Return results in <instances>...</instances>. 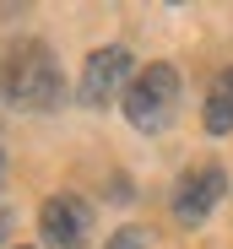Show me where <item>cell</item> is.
<instances>
[{
	"label": "cell",
	"mask_w": 233,
	"mask_h": 249,
	"mask_svg": "<svg viewBox=\"0 0 233 249\" xmlns=\"http://www.w3.org/2000/svg\"><path fill=\"white\" fill-rule=\"evenodd\" d=\"M0 98L11 108H27V114H44L65 98V81H60V65H54L49 44L27 38V44L6 49V60H0Z\"/></svg>",
	"instance_id": "1"
},
{
	"label": "cell",
	"mask_w": 233,
	"mask_h": 249,
	"mask_svg": "<svg viewBox=\"0 0 233 249\" xmlns=\"http://www.w3.org/2000/svg\"><path fill=\"white\" fill-rule=\"evenodd\" d=\"M174 108H179V71L174 65H141L136 71V81L125 87V119L136 124V130H163V124L174 119Z\"/></svg>",
	"instance_id": "2"
},
{
	"label": "cell",
	"mask_w": 233,
	"mask_h": 249,
	"mask_svg": "<svg viewBox=\"0 0 233 249\" xmlns=\"http://www.w3.org/2000/svg\"><path fill=\"white\" fill-rule=\"evenodd\" d=\"M130 65H136V60H130V49H120V44L92 49L87 65H82V81H76V98H82V108H103V103H114V98H125V87L136 81Z\"/></svg>",
	"instance_id": "3"
},
{
	"label": "cell",
	"mask_w": 233,
	"mask_h": 249,
	"mask_svg": "<svg viewBox=\"0 0 233 249\" xmlns=\"http://www.w3.org/2000/svg\"><path fill=\"white\" fill-rule=\"evenodd\" d=\"M38 233H44L49 249H82L87 233H92V206L82 195L60 190V195L44 200V212H38Z\"/></svg>",
	"instance_id": "4"
},
{
	"label": "cell",
	"mask_w": 233,
	"mask_h": 249,
	"mask_svg": "<svg viewBox=\"0 0 233 249\" xmlns=\"http://www.w3.org/2000/svg\"><path fill=\"white\" fill-rule=\"evenodd\" d=\"M222 190H228V174L217 168V162H206V168H190L179 184H174V217L179 222H206L212 217V206L222 200Z\"/></svg>",
	"instance_id": "5"
},
{
	"label": "cell",
	"mask_w": 233,
	"mask_h": 249,
	"mask_svg": "<svg viewBox=\"0 0 233 249\" xmlns=\"http://www.w3.org/2000/svg\"><path fill=\"white\" fill-rule=\"evenodd\" d=\"M206 130L212 136H228L233 130V71H217L212 87H206Z\"/></svg>",
	"instance_id": "6"
},
{
	"label": "cell",
	"mask_w": 233,
	"mask_h": 249,
	"mask_svg": "<svg viewBox=\"0 0 233 249\" xmlns=\"http://www.w3.org/2000/svg\"><path fill=\"white\" fill-rule=\"evenodd\" d=\"M146 238H152L146 228H120V233H114L103 249H146Z\"/></svg>",
	"instance_id": "7"
},
{
	"label": "cell",
	"mask_w": 233,
	"mask_h": 249,
	"mask_svg": "<svg viewBox=\"0 0 233 249\" xmlns=\"http://www.w3.org/2000/svg\"><path fill=\"white\" fill-rule=\"evenodd\" d=\"M6 233H11V217H6V212H0V238H6Z\"/></svg>",
	"instance_id": "8"
},
{
	"label": "cell",
	"mask_w": 233,
	"mask_h": 249,
	"mask_svg": "<svg viewBox=\"0 0 233 249\" xmlns=\"http://www.w3.org/2000/svg\"><path fill=\"white\" fill-rule=\"evenodd\" d=\"M0 179H6V152H0Z\"/></svg>",
	"instance_id": "9"
}]
</instances>
